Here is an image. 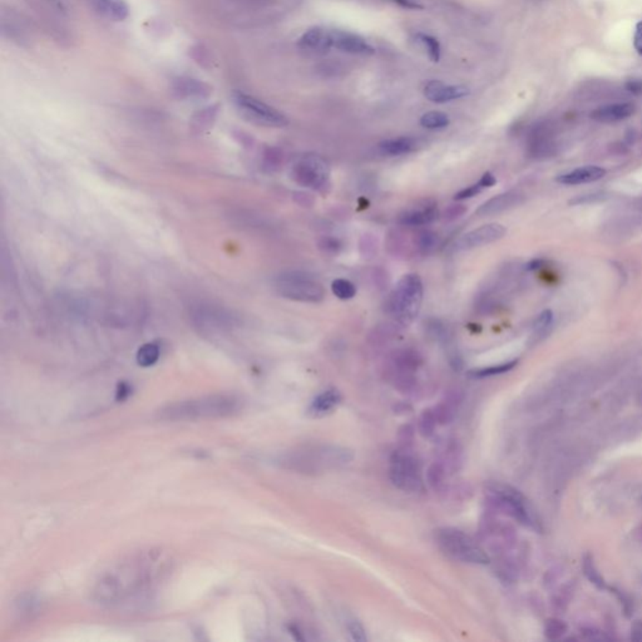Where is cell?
I'll use <instances>...</instances> for the list:
<instances>
[{
	"label": "cell",
	"instance_id": "37",
	"mask_svg": "<svg viewBox=\"0 0 642 642\" xmlns=\"http://www.w3.org/2000/svg\"><path fill=\"white\" fill-rule=\"evenodd\" d=\"M465 212V207L463 204H453V206H450V207L445 211L444 217H445V219H448V221H452V219H458V217H460Z\"/></svg>",
	"mask_w": 642,
	"mask_h": 642
},
{
	"label": "cell",
	"instance_id": "26",
	"mask_svg": "<svg viewBox=\"0 0 642 642\" xmlns=\"http://www.w3.org/2000/svg\"><path fill=\"white\" fill-rule=\"evenodd\" d=\"M517 364L518 361H508V363H504V364H499V366H487V368H483V369L470 371V376H473V378H487V376H499V374H504V373L511 371L514 366H517Z\"/></svg>",
	"mask_w": 642,
	"mask_h": 642
},
{
	"label": "cell",
	"instance_id": "33",
	"mask_svg": "<svg viewBox=\"0 0 642 642\" xmlns=\"http://www.w3.org/2000/svg\"><path fill=\"white\" fill-rule=\"evenodd\" d=\"M437 245H438V237L433 232L425 231V232L419 234L418 246L424 254H428L430 251L434 250Z\"/></svg>",
	"mask_w": 642,
	"mask_h": 642
},
{
	"label": "cell",
	"instance_id": "44",
	"mask_svg": "<svg viewBox=\"0 0 642 642\" xmlns=\"http://www.w3.org/2000/svg\"><path fill=\"white\" fill-rule=\"evenodd\" d=\"M49 4H52L54 8H57L59 11H64L66 9V6H64V1L63 0H47Z\"/></svg>",
	"mask_w": 642,
	"mask_h": 642
},
{
	"label": "cell",
	"instance_id": "3",
	"mask_svg": "<svg viewBox=\"0 0 642 642\" xmlns=\"http://www.w3.org/2000/svg\"><path fill=\"white\" fill-rule=\"evenodd\" d=\"M351 460L353 455L348 449L331 444H318L305 445L287 452L280 458V463L286 470L315 475L319 472L339 468L341 465H348Z\"/></svg>",
	"mask_w": 642,
	"mask_h": 642
},
{
	"label": "cell",
	"instance_id": "42",
	"mask_svg": "<svg viewBox=\"0 0 642 642\" xmlns=\"http://www.w3.org/2000/svg\"><path fill=\"white\" fill-rule=\"evenodd\" d=\"M544 265H546V260L534 259L532 262H528L527 265H526V270H528V271H536V270L542 269Z\"/></svg>",
	"mask_w": 642,
	"mask_h": 642
},
{
	"label": "cell",
	"instance_id": "10",
	"mask_svg": "<svg viewBox=\"0 0 642 642\" xmlns=\"http://www.w3.org/2000/svg\"><path fill=\"white\" fill-rule=\"evenodd\" d=\"M491 492L493 501L496 502L497 504L509 516L516 518L523 524L531 526V527L536 524L527 501L519 492L511 487L501 486V485L492 487Z\"/></svg>",
	"mask_w": 642,
	"mask_h": 642
},
{
	"label": "cell",
	"instance_id": "12",
	"mask_svg": "<svg viewBox=\"0 0 642 642\" xmlns=\"http://www.w3.org/2000/svg\"><path fill=\"white\" fill-rule=\"evenodd\" d=\"M423 93L424 97L430 102L443 105L465 98L470 95V89L462 84H445L442 81H429L424 84Z\"/></svg>",
	"mask_w": 642,
	"mask_h": 642
},
{
	"label": "cell",
	"instance_id": "36",
	"mask_svg": "<svg viewBox=\"0 0 642 642\" xmlns=\"http://www.w3.org/2000/svg\"><path fill=\"white\" fill-rule=\"evenodd\" d=\"M482 190H485V186L482 185L480 181H478V182L472 185L470 187L465 188V190L460 191L458 194H455V200L462 201V200L472 199V197H475L480 192H482Z\"/></svg>",
	"mask_w": 642,
	"mask_h": 642
},
{
	"label": "cell",
	"instance_id": "25",
	"mask_svg": "<svg viewBox=\"0 0 642 642\" xmlns=\"http://www.w3.org/2000/svg\"><path fill=\"white\" fill-rule=\"evenodd\" d=\"M449 123H450L449 115H445L443 112H438V110L427 112L420 118V125H423L424 128H428V130L445 128V127H448Z\"/></svg>",
	"mask_w": 642,
	"mask_h": 642
},
{
	"label": "cell",
	"instance_id": "14",
	"mask_svg": "<svg viewBox=\"0 0 642 642\" xmlns=\"http://www.w3.org/2000/svg\"><path fill=\"white\" fill-rule=\"evenodd\" d=\"M299 47L304 52L314 56H323L333 48L331 42V31L321 26H314L304 33L299 39Z\"/></svg>",
	"mask_w": 642,
	"mask_h": 642
},
{
	"label": "cell",
	"instance_id": "39",
	"mask_svg": "<svg viewBox=\"0 0 642 642\" xmlns=\"http://www.w3.org/2000/svg\"><path fill=\"white\" fill-rule=\"evenodd\" d=\"M393 1L397 3L398 6H400L402 8H407V9H412V11L424 9V6H422L417 0H393Z\"/></svg>",
	"mask_w": 642,
	"mask_h": 642
},
{
	"label": "cell",
	"instance_id": "28",
	"mask_svg": "<svg viewBox=\"0 0 642 642\" xmlns=\"http://www.w3.org/2000/svg\"><path fill=\"white\" fill-rule=\"evenodd\" d=\"M584 572H585L586 577L594 585L597 586L599 589L605 587V581L602 579L600 572L596 569L595 562H594V559H592L591 554H586L585 559H584Z\"/></svg>",
	"mask_w": 642,
	"mask_h": 642
},
{
	"label": "cell",
	"instance_id": "41",
	"mask_svg": "<svg viewBox=\"0 0 642 642\" xmlns=\"http://www.w3.org/2000/svg\"><path fill=\"white\" fill-rule=\"evenodd\" d=\"M130 392H131L130 385L125 384V383H120V385H118V389H117V400H123V399L130 395Z\"/></svg>",
	"mask_w": 642,
	"mask_h": 642
},
{
	"label": "cell",
	"instance_id": "9",
	"mask_svg": "<svg viewBox=\"0 0 642 642\" xmlns=\"http://www.w3.org/2000/svg\"><path fill=\"white\" fill-rule=\"evenodd\" d=\"M389 477L393 485L404 492L414 493L423 490L422 472L413 455L398 452L393 455L389 465Z\"/></svg>",
	"mask_w": 642,
	"mask_h": 642
},
{
	"label": "cell",
	"instance_id": "6",
	"mask_svg": "<svg viewBox=\"0 0 642 642\" xmlns=\"http://www.w3.org/2000/svg\"><path fill=\"white\" fill-rule=\"evenodd\" d=\"M275 290L282 298L299 303H321L325 298L323 284L301 271H286L275 280Z\"/></svg>",
	"mask_w": 642,
	"mask_h": 642
},
{
	"label": "cell",
	"instance_id": "2",
	"mask_svg": "<svg viewBox=\"0 0 642 642\" xmlns=\"http://www.w3.org/2000/svg\"><path fill=\"white\" fill-rule=\"evenodd\" d=\"M241 409L240 399L217 394L168 404L157 412V418L167 422H194L202 419L226 418Z\"/></svg>",
	"mask_w": 642,
	"mask_h": 642
},
{
	"label": "cell",
	"instance_id": "32",
	"mask_svg": "<svg viewBox=\"0 0 642 642\" xmlns=\"http://www.w3.org/2000/svg\"><path fill=\"white\" fill-rule=\"evenodd\" d=\"M216 113H217V110L214 108V107H209V108H206V110H201L199 115L195 117V127H197L201 131H202L204 128H206V127H209V125H212V122H214Z\"/></svg>",
	"mask_w": 642,
	"mask_h": 642
},
{
	"label": "cell",
	"instance_id": "13",
	"mask_svg": "<svg viewBox=\"0 0 642 642\" xmlns=\"http://www.w3.org/2000/svg\"><path fill=\"white\" fill-rule=\"evenodd\" d=\"M331 42L333 48L340 52L349 53V54H358V56H371L374 54V48L366 38L351 31H340L334 29L331 31Z\"/></svg>",
	"mask_w": 642,
	"mask_h": 642
},
{
	"label": "cell",
	"instance_id": "30",
	"mask_svg": "<svg viewBox=\"0 0 642 642\" xmlns=\"http://www.w3.org/2000/svg\"><path fill=\"white\" fill-rule=\"evenodd\" d=\"M554 324V313L551 310H544L538 315L533 323V333L536 335L547 333Z\"/></svg>",
	"mask_w": 642,
	"mask_h": 642
},
{
	"label": "cell",
	"instance_id": "5",
	"mask_svg": "<svg viewBox=\"0 0 642 642\" xmlns=\"http://www.w3.org/2000/svg\"><path fill=\"white\" fill-rule=\"evenodd\" d=\"M439 547L449 557L472 564H487L490 562L485 549L473 538L457 528H442L435 534Z\"/></svg>",
	"mask_w": 642,
	"mask_h": 642
},
{
	"label": "cell",
	"instance_id": "4",
	"mask_svg": "<svg viewBox=\"0 0 642 642\" xmlns=\"http://www.w3.org/2000/svg\"><path fill=\"white\" fill-rule=\"evenodd\" d=\"M423 303V282L417 274L399 280L388 301V313L400 326H409L418 316Z\"/></svg>",
	"mask_w": 642,
	"mask_h": 642
},
{
	"label": "cell",
	"instance_id": "16",
	"mask_svg": "<svg viewBox=\"0 0 642 642\" xmlns=\"http://www.w3.org/2000/svg\"><path fill=\"white\" fill-rule=\"evenodd\" d=\"M439 217V211L435 202L427 201L425 204L407 209L399 216V224L408 227H418L434 222Z\"/></svg>",
	"mask_w": 642,
	"mask_h": 642
},
{
	"label": "cell",
	"instance_id": "43",
	"mask_svg": "<svg viewBox=\"0 0 642 642\" xmlns=\"http://www.w3.org/2000/svg\"><path fill=\"white\" fill-rule=\"evenodd\" d=\"M480 182H482V185L485 186V188L492 187V186H495L497 182L496 177H495V176H493L491 172L485 173V175L482 176V178H480Z\"/></svg>",
	"mask_w": 642,
	"mask_h": 642
},
{
	"label": "cell",
	"instance_id": "35",
	"mask_svg": "<svg viewBox=\"0 0 642 642\" xmlns=\"http://www.w3.org/2000/svg\"><path fill=\"white\" fill-rule=\"evenodd\" d=\"M437 418H435V414L432 410H425L424 412L423 415H422V418H420V432L425 437H429V435H432L434 432V428H435V425H437Z\"/></svg>",
	"mask_w": 642,
	"mask_h": 642
},
{
	"label": "cell",
	"instance_id": "23",
	"mask_svg": "<svg viewBox=\"0 0 642 642\" xmlns=\"http://www.w3.org/2000/svg\"><path fill=\"white\" fill-rule=\"evenodd\" d=\"M528 148L529 153L534 157L546 156L552 150L551 137L544 127H538L533 130L529 140H528Z\"/></svg>",
	"mask_w": 642,
	"mask_h": 642
},
{
	"label": "cell",
	"instance_id": "17",
	"mask_svg": "<svg viewBox=\"0 0 642 642\" xmlns=\"http://www.w3.org/2000/svg\"><path fill=\"white\" fill-rule=\"evenodd\" d=\"M523 202V195L518 191H508L504 194L498 195L493 199L488 200L487 202L480 204V209L475 211V214L480 217L492 216L504 212L507 209H513Z\"/></svg>",
	"mask_w": 642,
	"mask_h": 642
},
{
	"label": "cell",
	"instance_id": "24",
	"mask_svg": "<svg viewBox=\"0 0 642 642\" xmlns=\"http://www.w3.org/2000/svg\"><path fill=\"white\" fill-rule=\"evenodd\" d=\"M160 354L161 353H160L158 345L153 344V343L142 345L137 351V363H138V366L148 368V366L156 364L157 361L160 359Z\"/></svg>",
	"mask_w": 642,
	"mask_h": 642
},
{
	"label": "cell",
	"instance_id": "15",
	"mask_svg": "<svg viewBox=\"0 0 642 642\" xmlns=\"http://www.w3.org/2000/svg\"><path fill=\"white\" fill-rule=\"evenodd\" d=\"M172 92L180 100H206L212 94V87L200 79L181 77L173 81Z\"/></svg>",
	"mask_w": 642,
	"mask_h": 642
},
{
	"label": "cell",
	"instance_id": "34",
	"mask_svg": "<svg viewBox=\"0 0 642 642\" xmlns=\"http://www.w3.org/2000/svg\"><path fill=\"white\" fill-rule=\"evenodd\" d=\"M346 630H348L350 638H351L353 641L364 642L368 640L366 628L363 627L361 622L356 621V620H351V621L348 622Z\"/></svg>",
	"mask_w": 642,
	"mask_h": 642
},
{
	"label": "cell",
	"instance_id": "31",
	"mask_svg": "<svg viewBox=\"0 0 642 642\" xmlns=\"http://www.w3.org/2000/svg\"><path fill=\"white\" fill-rule=\"evenodd\" d=\"M566 631H567V626L564 625V622L556 620V618H552V620H549V621L546 622L544 635L549 640H559V638L564 636Z\"/></svg>",
	"mask_w": 642,
	"mask_h": 642
},
{
	"label": "cell",
	"instance_id": "40",
	"mask_svg": "<svg viewBox=\"0 0 642 642\" xmlns=\"http://www.w3.org/2000/svg\"><path fill=\"white\" fill-rule=\"evenodd\" d=\"M631 640L632 641H642V622L636 621L631 627Z\"/></svg>",
	"mask_w": 642,
	"mask_h": 642
},
{
	"label": "cell",
	"instance_id": "1",
	"mask_svg": "<svg viewBox=\"0 0 642 642\" xmlns=\"http://www.w3.org/2000/svg\"><path fill=\"white\" fill-rule=\"evenodd\" d=\"M168 561L161 549L131 554L113 564L94 586L93 600L115 605L137 595L167 572Z\"/></svg>",
	"mask_w": 642,
	"mask_h": 642
},
{
	"label": "cell",
	"instance_id": "38",
	"mask_svg": "<svg viewBox=\"0 0 642 642\" xmlns=\"http://www.w3.org/2000/svg\"><path fill=\"white\" fill-rule=\"evenodd\" d=\"M633 47L636 49V52L642 56V21H638L633 36Z\"/></svg>",
	"mask_w": 642,
	"mask_h": 642
},
{
	"label": "cell",
	"instance_id": "7",
	"mask_svg": "<svg viewBox=\"0 0 642 642\" xmlns=\"http://www.w3.org/2000/svg\"><path fill=\"white\" fill-rule=\"evenodd\" d=\"M232 100L240 115L255 125L271 128H282L289 125L286 115L251 94L235 92Z\"/></svg>",
	"mask_w": 642,
	"mask_h": 642
},
{
	"label": "cell",
	"instance_id": "20",
	"mask_svg": "<svg viewBox=\"0 0 642 642\" xmlns=\"http://www.w3.org/2000/svg\"><path fill=\"white\" fill-rule=\"evenodd\" d=\"M341 403V395L336 389H328L325 392L320 393L318 397L314 398L313 402L309 405L308 414L311 418H323L330 413L334 412Z\"/></svg>",
	"mask_w": 642,
	"mask_h": 642
},
{
	"label": "cell",
	"instance_id": "22",
	"mask_svg": "<svg viewBox=\"0 0 642 642\" xmlns=\"http://www.w3.org/2000/svg\"><path fill=\"white\" fill-rule=\"evenodd\" d=\"M94 6L100 14L112 21H123L130 16V6L127 0H93Z\"/></svg>",
	"mask_w": 642,
	"mask_h": 642
},
{
	"label": "cell",
	"instance_id": "19",
	"mask_svg": "<svg viewBox=\"0 0 642 642\" xmlns=\"http://www.w3.org/2000/svg\"><path fill=\"white\" fill-rule=\"evenodd\" d=\"M633 112L635 107L631 103H615L596 108L591 113V118L601 123H615L630 118Z\"/></svg>",
	"mask_w": 642,
	"mask_h": 642
},
{
	"label": "cell",
	"instance_id": "8",
	"mask_svg": "<svg viewBox=\"0 0 642 642\" xmlns=\"http://www.w3.org/2000/svg\"><path fill=\"white\" fill-rule=\"evenodd\" d=\"M293 177L303 187L323 192L330 186V167L319 155H305L295 163Z\"/></svg>",
	"mask_w": 642,
	"mask_h": 642
},
{
	"label": "cell",
	"instance_id": "21",
	"mask_svg": "<svg viewBox=\"0 0 642 642\" xmlns=\"http://www.w3.org/2000/svg\"><path fill=\"white\" fill-rule=\"evenodd\" d=\"M419 141L413 137H397L381 141L378 148L384 156H403L418 150Z\"/></svg>",
	"mask_w": 642,
	"mask_h": 642
},
{
	"label": "cell",
	"instance_id": "11",
	"mask_svg": "<svg viewBox=\"0 0 642 642\" xmlns=\"http://www.w3.org/2000/svg\"><path fill=\"white\" fill-rule=\"evenodd\" d=\"M506 234L507 229L503 224L497 222L483 224L478 229L460 236V239L455 241V249L458 251L472 250L475 247L490 245L503 239Z\"/></svg>",
	"mask_w": 642,
	"mask_h": 642
},
{
	"label": "cell",
	"instance_id": "27",
	"mask_svg": "<svg viewBox=\"0 0 642 642\" xmlns=\"http://www.w3.org/2000/svg\"><path fill=\"white\" fill-rule=\"evenodd\" d=\"M331 291L340 300H350L356 294V287L353 282L345 279H336L331 284Z\"/></svg>",
	"mask_w": 642,
	"mask_h": 642
},
{
	"label": "cell",
	"instance_id": "29",
	"mask_svg": "<svg viewBox=\"0 0 642 642\" xmlns=\"http://www.w3.org/2000/svg\"><path fill=\"white\" fill-rule=\"evenodd\" d=\"M418 41L427 49V53H428L429 58L432 59V62L438 63L440 61V54H442L438 39H435L428 34H418Z\"/></svg>",
	"mask_w": 642,
	"mask_h": 642
},
{
	"label": "cell",
	"instance_id": "18",
	"mask_svg": "<svg viewBox=\"0 0 642 642\" xmlns=\"http://www.w3.org/2000/svg\"><path fill=\"white\" fill-rule=\"evenodd\" d=\"M605 176V168L600 167V166H584V167L576 168L571 172L559 175V177L556 178V181L566 185V186H579V185L600 181L601 178H604Z\"/></svg>",
	"mask_w": 642,
	"mask_h": 642
}]
</instances>
